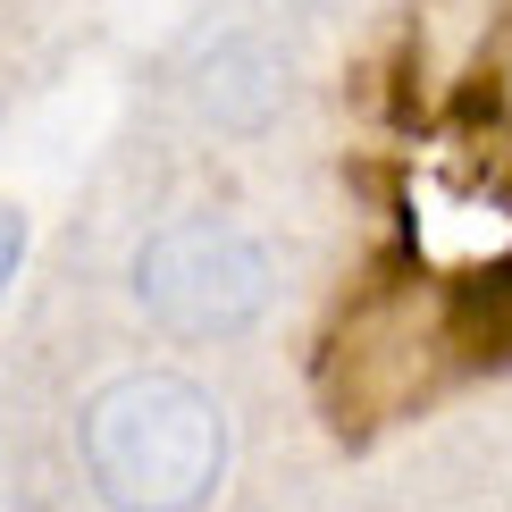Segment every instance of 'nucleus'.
I'll list each match as a JSON object with an SVG mask.
<instances>
[{"label": "nucleus", "instance_id": "nucleus-1", "mask_svg": "<svg viewBox=\"0 0 512 512\" xmlns=\"http://www.w3.org/2000/svg\"><path fill=\"white\" fill-rule=\"evenodd\" d=\"M84 471L118 512H194L227 471V412L177 370H135L84 403Z\"/></svg>", "mask_w": 512, "mask_h": 512}, {"label": "nucleus", "instance_id": "nucleus-2", "mask_svg": "<svg viewBox=\"0 0 512 512\" xmlns=\"http://www.w3.org/2000/svg\"><path fill=\"white\" fill-rule=\"evenodd\" d=\"M269 252L261 236H244L236 219H168L152 244L135 252V294L168 336H244L269 311Z\"/></svg>", "mask_w": 512, "mask_h": 512}, {"label": "nucleus", "instance_id": "nucleus-3", "mask_svg": "<svg viewBox=\"0 0 512 512\" xmlns=\"http://www.w3.org/2000/svg\"><path fill=\"white\" fill-rule=\"evenodd\" d=\"M202 110L219 126H236V135H252V126H269L277 110H286V59L269 51V42H219V51L202 59Z\"/></svg>", "mask_w": 512, "mask_h": 512}, {"label": "nucleus", "instance_id": "nucleus-4", "mask_svg": "<svg viewBox=\"0 0 512 512\" xmlns=\"http://www.w3.org/2000/svg\"><path fill=\"white\" fill-rule=\"evenodd\" d=\"M17 261H26V219H17V210L0 202V294H9V277H17Z\"/></svg>", "mask_w": 512, "mask_h": 512}]
</instances>
